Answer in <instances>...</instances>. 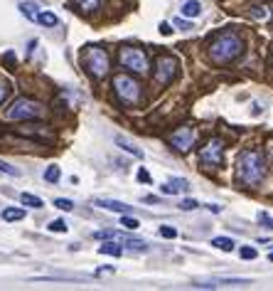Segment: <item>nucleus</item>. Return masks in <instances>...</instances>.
<instances>
[{
  "label": "nucleus",
  "instance_id": "f257e3e1",
  "mask_svg": "<svg viewBox=\"0 0 273 291\" xmlns=\"http://www.w3.org/2000/svg\"><path fill=\"white\" fill-rule=\"evenodd\" d=\"M237 178L246 188H256L266 178V158L258 148H246L237 158Z\"/></svg>",
  "mask_w": 273,
  "mask_h": 291
},
{
  "label": "nucleus",
  "instance_id": "f03ea898",
  "mask_svg": "<svg viewBox=\"0 0 273 291\" xmlns=\"http://www.w3.org/2000/svg\"><path fill=\"white\" fill-rule=\"evenodd\" d=\"M207 52H209V59H212L214 64H229V62H234V59L241 57V52H244V39L239 37L237 32H232V30L219 32V35H214V39L209 42Z\"/></svg>",
  "mask_w": 273,
  "mask_h": 291
},
{
  "label": "nucleus",
  "instance_id": "7ed1b4c3",
  "mask_svg": "<svg viewBox=\"0 0 273 291\" xmlns=\"http://www.w3.org/2000/svg\"><path fill=\"white\" fill-rule=\"evenodd\" d=\"M113 92H116V99L126 106H141V101H143V87L130 74H116L113 77Z\"/></svg>",
  "mask_w": 273,
  "mask_h": 291
},
{
  "label": "nucleus",
  "instance_id": "20e7f679",
  "mask_svg": "<svg viewBox=\"0 0 273 291\" xmlns=\"http://www.w3.org/2000/svg\"><path fill=\"white\" fill-rule=\"evenodd\" d=\"M81 64L86 67V72H89L94 79H104L111 69L109 52H106L104 47H99V45H89V47L81 52Z\"/></svg>",
  "mask_w": 273,
  "mask_h": 291
},
{
  "label": "nucleus",
  "instance_id": "39448f33",
  "mask_svg": "<svg viewBox=\"0 0 273 291\" xmlns=\"http://www.w3.org/2000/svg\"><path fill=\"white\" fill-rule=\"evenodd\" d=\"M44 114V106L35 101V99L20 97L15 99L8 109H5V118L8 121H35V118H42Z\"/></svg>",
  "mask_w": 273,
  "mask_h": 291
},
{
  "label": "nucleus",
  "instance_id": "423d86ee",
  "mask_svg": "<svg viewBox=\"0 0 273 291\" xmlns=\"http://www.w3.org/2000/svg\"><path fill=\"white\" fill-rule=\"evenodd\" d=\"M118 62H121L123 69L133 72V74H148V72H150L148 55L143 52V50H138V47H121Z\"/></svg>",
  "mask_w": 273,
  "mask_h": 291
},
{
  "label": "nucleus",
  "instance_id": "0eeeda50",
  "mask_svg": "<svg viewBox=\"0 0 273 291\" xmlns=\"http://www.w3.org/2000/svg\"><path fill=\"white\" fill-rule=\"evenodd\" d=\"M200 163L204 168H209V171H214V168H219V165L224 163V141H221V138L214 136L202 146Z\"/></svg>",
  "mask_w": 273,
  "mask_h": 291
},
{
  "label": "nucleus",
  "instance_id": "6e6552de",
  "mask_svg": "<svg viewBox=\"0 0 273 291\" xmlns=\"http://www.w3.org/2000/svg\"><path fill=\"white\" fill-rule=\"evenodd\" d=\"M177 72H180V62L172 57V55H160L158 57V62H155V79L163 87H167L172 79L177 77Z\"/></svg>",
  "mask_w": 273,
  "mask_h": 291
},
{
  "label": "nucleus",
  "instance_id": "1a4fd4ad",
  "mask_svg": "<svg viewBox=\"0 0 273 291\" xmlns=\"http://www.w3.org/2000/svg\"><path fill=\"white\" fill-rule=\"evenodd\" d=\"M195 129H190V126H182V129H177V131H172L170 134V146L177 151V153H190L192 151V146H195Z\"/></svg>",
  "mask_w": 273,
  "mask_h": 291
},
{
  "label": "nucleus",
  "instance_id": "9d476101",
  "mask_svg": "<svg viewBox=\"0 0 273 291\" xmlns=\"http://www.w3.org/2000/svg\"><path fill=\"white\" fill-rule=\"evenodd\" d=\"M20 134L27 138H35V141H55L52 136V131H47V126H42V123H37V126H25V129H20Z\"/></svg>",
  "mask_w": 273,
  "mask_h": 291
},
{
  "label": "nucleus",
  "instance_id": "9b49d317",
  "mask_svg": "<svg viewBox=\"0 0 273 291\" xmlns=\"http://www.w3.org/2000/svg\"><path fill=\"white\" fill-rule=\"evenodd\" d=\"M94 205H99V207H104V210H111V213H118V215L133 213V207L126 205V202H121V200H96Z\"/></svg>",
  "mask_w": 273,
  "mask_h": 291
},
{
  "label": "nucleus",
  "instance_id": "f8f14e48",
  "mask_svg": "<svg viewBox=\"0 0 273 291\" xmlns=\"http://www.w3.org/2000/svg\"><path fill=\"white\" fill-rule=\"evenodd\" d=\"M182 190H187V180H180V178H172L170 183L160 185V193H165V195H177Z\"/></svg>",
  "mask_w": 273,
  "mask_h": 291
},
{
  "label": "nucleus",
  "instance_id": "ddd939ff",
  "mask_svg": "<svg viewBox=\"0 0 273 291\" xmlns=\"http://www.w3.org/2000/svg\"><path fill=\"white\" fill-rule=\"evenodd\" d=\"M116 146L121 148V151H126V153H130V155H135V158H143V151L133 143V141H128L126 136H116Z\"/></svg>",
  "mask_w": 273,
  "mask_h": 291
},
{
  "label": "nucleus",
  "instance_id": "4468645a",
  "mask_svg": "<svg viewBox=\"0 0 273 291\" xmlns=\"http://www.w3.org/2000/svg\"><path fill=\"white\" fill-rule=\"evenodd\" d=\"M202 13V5L197 3V0H187V3H182V8H180V18H197Z\"/></svg>",
  "mask_w": 273,
  "mask_h": 291
},
{
  "label": "nucleus",
  "instance_id": "2eb2a0df",
  "mask_svg": "<svg viewBox=\"0 0 273 291\" xmlns=\"http://www.w3.org/2000/svg\"><path fill=\"white\" fill-rule=\"evenodd\" d=\"M20 13H22L27 20H35L37 13H39V5L32 3V0H25V3H20Z\"/></svg>",
  "mask_w": 273,
  "mask_h": 291
},
{
  "label": "nucleus",
  "instance_id": "dca6fc26",
  "mask_svg": "<svg viewBox=\"0 0 273 291\" xmlns=\"http://www.w3.org/2000/svg\"><path fill=\"white\" fill-rule=\"evenodd\" d=\"M99 254H109V257H121V254H123V247H121V244H116V242H104V244L99 247Z\"/></svg>",
  "mask_w": 273,
  "mask_h": 291
},
{
  "label": "nucleus",
  "instance_id": "f3484780",
  "mask_svg": "<svg viewBox=\"0 0 273 291\" xmlns=\"http://www.w3.org/2000/svg\"><path fill=\"white\" fill-rule=\"evenodd\" d=\"M20 202H22V205H27V207H35V210L44 207V202H42L37 195H32V193H22V195H20Z\"/></svg>",
  "mask_w": 273,
  "mask_h": 291
},
{
  "label": "nucleus",
  "instance_id": "a211bd4d",
  "mask_svg": "<svg viewBox=\"0 0 273 291\" xmlns=\"http://www.w3.org/2000/svg\"><path fill=\"white\" fill-rule=\"evenodd\" d=\"M212 244H214L217 250H221V252H232V250H234V239H232V237H214Z\"/></svg>",
  "mask_w": 273,
  "mask_h": 291
},
{
  "label": "nucleus",
  "instance_id": "6ab92c4d",
  "mask_svg": "<svg viewBox=\"0 0 273 291\" xmlns=\"http://www.w3.org/2000/svg\"><path fill=\"white\" fill-rule=\"evenodd\" d=\"M25 217V210H20V207H5L3 210V220H8V222H18Z\"/></svg>",
  "mask_w": 273,
  "mask_h": 291
},
{
  "label": "nucleus",
  "instance_id": "aec40b11",
  "mask_svg": "<svg viewBox=\"0 0 273 291\" xmlns=\"http://www.w3.org/2000/svg\"><path fill=\"white\" fill-rule=\"evenodd\" d=\"M37 22L39 25H44V27H55L57 22H59V18H57L55 13H37Z\"/></svg>",
  "mask_w": 273,
  "mask_h": 291
},
{
  "label": "nucleus",
  "instance_id": "412c9836",
  "mask_svg": "<svg viewBox=\"0 0 273 291\" xmlns=\"http://www.w3.org/2000/svg\"><path fill=\"white\" fill-rule=\"evenodd\" d=\"M84 13H94V10H99L101 8V0H74Z\"/></svg>",
  "mask_w": 273,
  "mask_h": 291
},
{
  "label": "nucleus",
  "instance_id": "4be33fe9",
  "mask_svg": "<svg viewBox=\"0 0 273 291\" xmlns=\"http://www.w3.org/2000/svg\"><path fill=\"white\" fill-rule=\"evenodd\" d=\"M62 178V171H59V165H50L47 171H44V180L47 183H57Z\"/></svg>",
  "mask_w": 273,
  "mask_h": 291
},
{
  "label": "nucleus",
  "instance_id": "5701e85b",
  "mask_svg": "<svg viewBox=\"0 0 273 291\" xmlns=\"http://www.w3.org/2000/svg\"><path fill=\"white\" fill-rule=\"evenodd\" d=\"M121 225H123L126 230H138V227H141V222H138L135 217H130V215H121Z\"/></svg>",
  "mask_w": 273,
  "mask_h": 291
},
{
  "label": "nucleus",
  "instance_id": "b1692460",
  "mask_svg": "<svg viewBox=\"0 0 273 291\" xmlns=\"http://www.w3.org/2000/svg\"><path fill=\"white\" fill-rule=\"evenodd\" d=\"M47 230H50V232H67L69 227H67V222H64V220H52V222L47 225Z\"/></svg>",
  "mask_w": 273,
  "mask_h": 291
},
{
  "label": "nucleus",
  "instance_id": "393cba45",
  "mask_svg": "<svg viewBox=\"0 0 273 291\" xmlns=\"http://www.w3.org/2000/svg\"><path fill=\"white\" fill-rule=\"evenodd\" d=\"M55 207L64 210V213H69V210H74V202H72V200H67V197H57V200H55Z\"/></svg>",
  "mask_w": 273,
  "mask_h": 291
},
{
  "label": "nucleus",
  "instance_id": "a878e982",
  "mask_svg": "<svg viewBox=\"0 0 273 291\" xmlns=\"http://www.w3.org/2000/svg\"><path fill=\"white\" fill-rule=\"evenodd\" d=\"M200 207V202L197 200H192V197H185L180 202V210H185V213H190V210H197Z\"/></svg>",
  "mask_w": 273,
  "mask_h": 291
},
{
  "label": "nucleus",
  "instance_id": "bb28decb",
  "mask_svg": "<svg viewBox=\"0 0 273 291\" xmlns=\"http://www.w3.org/2000/svg\"><path fill=\"white\" fill-rule=\"evenodd\" d=\"M3 64H5L8 69H15V64H18V57H15V52H5V55H3Z\"/></svg>",
  "mask_w": 273,
  "mask_h": 291
},
{
  "label": "nucleus",
  "instance_id": "cd10ccee",
  "mask_svg": "<svg viewBox=\"0 0 273 291\" xmlns=\"http://www.w3.org/2000/svg\"><path fill=\"white\" fill-rule=\"evenodd\" d=\"M239 257H241V259H256L258 252H256L254 247H241V250H239Z\"/></svg>",
  "mask_w": 273,
  "mask_h": 291
},
{
  "label": "nucleus",
  "instance_id": "c85d7f7f",
  "mask_svg": "<svg viewBox=\"0 0 273 291\" xmlns=\"http://www.w3.org/2000/svg\"><path fill=\"white\" fill-rule=\"evenodd\" d=\"M0 173L13 175V178H18V175H20V171H18V168H13V165H8L5 160H0Z\"/></svg>",
  "mask_w": 273,
  "mask_h": 291
},
{
  "label": "nucleus",
  "instance_id": "c756f323",
  "mask_svg": "<svg viewBox=\"0 0 273 291\" xmlns=\"http://www.w3.org/2000/svg\"><path fill=\"white\" fill-rule=\"evenodd\" d=\"M160 237H165V239H175V237H177V230H175V227H160Z\"/></svg>",
  "mask_w": 273,
  "mask_h": 291
},
{
  "label": "nucleus",
  "instance_id": "7c9ffc66",
  "mask_svg": "<svg viewBox=\"0 0 273 291\" xmlns=\"http://www.w3.org/2000/svg\"><path fill=\"white\" fill-rule=\"evenodd\" d=\"M8 97H10V84H8V81H0V104Z\"/></svg>",
  "mask_w": 273,
  "mask_h": 291
},
{
  "label": "nucleus",
  "instance_id": "2f4dec72",
  "mask_svg": "<svg viewBox=\"0 0 273 291\" xmlns=\"http://www.w3.org/2000/svg\"><path fill=\"white\" fill-rule=\"evenodd\" d=\"M251 18H256V20H268V10H266V8H261V10H258V8H254V10H251Z\"/></svg>",
  "mask_w": 273,
  "mask_h": 291
},
{
  "label": "nucleus",
  "instance_id": "473e14b6",
  "mask_svg": "<svg viewBox=\"0 0 273 291\" xmlns=\"http://www.w3.org/2000/svg\"><path fill=\"white\" fill-rule=\"evenodd\" d=\"M138 180H141V183H148V185L153 183V178H150V173H148L146 168H141V171H138Z\"/></svg>",
  "mask_w": 273,
  "mask_h": 291
},
{
  "label": "nucleus",
  "instance_id": "72a5a7b5",
  "mask_svg": "<svg viewBox=\"0 0 273 291\" xmlns=\"http://www.w3.org/2000/svg\"><path fill=\"white\" fill-rule=\"evenodd\" d=\"M158 30H160V35H172V25L170 22H160Z\"/></svg>",
  "mask_w": 273,
  "mask_h": 291
},
{
  "label": "nucleus",
  "instance_id": "f704fd0d",
  "mask_svg": "<svg viewBox=\"0 0 273 291\" xmlns=\"http://www.w3.org/2000/svg\"><path fill=\"white\" fill-rule=\"evenodd\" d=\"M175 25H177V27H182V30H190V27H192V25H190L187 20H182V18L175 20Z\"/></svg>",
  "mask_w": 273,
  "mask_h": 291
},
{
  "label": "nucleus",
  "instance_id": "c9c22d12",
  "mask_svg": "<svg viewBox=\"0 0 273 291\" xmlns=\"http://www.w3.org/2000/svg\"><path fill=\"white\" fill-rule=\"evenodd\" d=\"M258 217H261V222H266V227H271V230H273V220L268 217V215H266V213H261Z\"/></svg>",
  "mask_w": 273,
  "mask_h": 291
},
{
  "label": "nucleus",
  "instance_id": "e433bc0d",
  "mask_svg": "<svg viewBox=\"0 0 273 291\" xmlns=\"http://www.w3.org/2000/svg\"><path fill=\"white\" fill-rule=\"evenodd\" d=\"M204 207H207L209 213H214V215H219V213H221V207H219V205H214V202H209V205H204Z\"/></svg>",
  "mask_w": 273,
  "mask_h": 291
},
{
  "label": "nucleus",
  "instance_id": "4c0bfd02",
  "mask_svg": "<svg viewBox=\"0 0 273 291\" xmlns=\"http://www.w3.org/2000/svg\"><path fill=\"white\" fill-rule=\"evenodd\" d=\"M143 202H150V205H155V202H158V197H155V195H146V197H143Z\"/></svg>",
  "mask_w": 273,
  "mask_h": 291
},
{
  "label": "nucleus",
  "instance_id": "58836bf2",
  "mask_svg": "<svg viewBox=\"0 0 273 291\" xmlns=\"http://www.w3.org/2000/svg\"><path fill=\"white\" fill-rule=\"evenodd\" d=\"M109 272H113L111 267H101V269H96V274H109Z\"/></svg>",
  "mask_w": 273,
  "mask_h": 291
},
{
  "label": "nucleus",
  "instance_id": "ea45409f",
  "mask_svg": "<svg viewBox=\"0 0 273 291\" xmlns=\"http://www.w3.org/2000/svg\"><path fill=\"white\" fill-rule=\"evenodd\" d=\"M268 259H271V262H273V252H271V257H268Z\"/></svg>",
  "mask_w": 273,
  "mask_h": 291
},
{
  "label": "nucleus",
  "instance_id": "a19ab883",
  "mask_svg": "<svg viewBox=\"0 0 273 291\" xmlns=\"http://www.w3.org/2000/svg\"><path fill=\"white\" fill-rule=\"evenodd\" d=\"M271 64H273V57H271Z\"/></svg>",
  "mask_w": 273,
  "mask_h": 291
},
{
  "label": "nucleus",
  "instance_id": "79ce46f5",
  "mask_svg": "<svg viewBox=\"0 0 273 291\" xmlns=\"http://www.w3.org/2000/svg\"><path fill=\"white\" fill-rule=\"evenodd\" d=\"M271 20H273V15H271Z\"/></svg>",
  "mask_w": 273,
  "mask_h": 291
}]
</instances>
